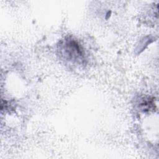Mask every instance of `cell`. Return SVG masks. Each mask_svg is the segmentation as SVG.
Instances as JSON below:
<instances>
[{
	"mask_svg": "<svg viewBox=\"0 0 159 159\" xmlns=\"http://www.w3.org/2000/svg\"><path fill=\"white\" fill-rule=\"evenodd\" d=\"M63 47L65 55L70 60H80L83 57L82 50L80 45L74 40H66Z\"/></svg>",
	"mask_w": 159,
	"mask_h": 159,
	"instance_id": "obj_1",
	"label": "cell"
}]
</instances>
